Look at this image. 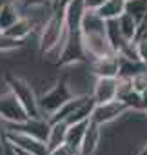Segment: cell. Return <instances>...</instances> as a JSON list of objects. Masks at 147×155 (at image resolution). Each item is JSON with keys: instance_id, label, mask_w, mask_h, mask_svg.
<instances>
[{"instance_id": "cell-25", "label": "cell", "mask_w": 147, "mask_h": 155, "mask_svg": "<svg viewBox=\"0 0 147 155\" xmlns=\"http://www.w3.org/2000/svg\"><path fill=\"white\" fill-rule=\"evenodd\" d=\"M124 102H125V106H127L129 110H133V111H145L143 97H142V93H138V91L129 93V95L124 99Z\"/></svg>"}, {"instance_id": "cell-4", "label": "cell", "mask_w": 147, "mask_h": 155, "mask_svg": "<svg viewBox=\"0 0 147 155\" xmlns=\"http://www.w3.org/2000/svg\"><path fill=\"white\" fill-rule=\"evenodd\" d=\"M80 40H82V48L86 51V57L89 60L116 53L113 49L105 31H80Z\"/></svg>"}, {"instance_id": "cell-15", "label": "cell", "mask_w": 147, "mask_h": 155, "mask_svg": "<svg viewBox=\"0 0 147 155\" xmlns=\"http://www.w3.org/2000/svg\"><path fill=\"white\" fill-rule=\"evenodd\" d=\"M20 17H22V13H20L18 4L8 0V2L2 6V9H0V31H8Z\"/></svg>"}, {"instance_id": "cell-33", "label": "cell", "mask_w": 147, "mask_h": 155, "mask_svg": "<svg viewBox=\"0 0 147 155\" xmlns=\"http://www.w3.org/2000/svg\"><path fill=\"white\" fill-rule=\"evenodd\" d=\"M4 137V131H2V126H0V139H2Z\"/></svg>"}, {"instance_id": "cell-9", "label": "cell", "mask_w": 147, "mask_h": 155, "mask_svg": "<svg viewBox=\"0 0 147 155\" xmlns=\"http://www.w3.org/2000/svg\"><path fill=\"white\" fill-rule=\"evenodd\" d=\"M64 8V18H65V26L69 29V33L80 31V24L86 13V4L84 0H69Z\"/></svg>"}, {"instance_id": "cell-21", "label": "cell", "mask_w": 147, "mask_h": 155, "mask_svg": "<svg viewBox=\"0 0 147 155\" xmlns=\"http://www.w3.org/2000/svg\"><path fill=\"white\" fill-rule=\"evenodd\" d=\"M118 60H120L118 77H129V79H133L134 75H138V73L147 69V64H143L142 60H133V58L120 57V55H118Z\"/></svg>"}, {"instance_id": "cell-16", "label": "cell", "mask_w": 147, "mask_h": 155, "mask_svg": "<svg viewBox=\"0 0 147 155\" xmlns=\"http://www.w3.org/2000/svg\"><path fill=\"white\" fill-rule=\"evenodd\" d=\"M116 22H118V28H120L122 35L125 37V40L127 42H134L136 40V35H138V26H140L138 20L125 11L124 15H120L116 18Z\"/></svg>"}, {"instance_id": "cell-11", "label": "cell", "mask_w": 147, "mask_h": 155, "mask_svg": "<svg viewBox=\"0 0 147 155\" xmlns=\"http://www.w3.org/2000/svg\"><path fill=\"white\" fill-rule=\"evenodd\" d=\"M91 69L96 77H118V69H120L118 53L93 58L91 60Z\"/></svg>"}, {"instance_id": "cell-23", "label": "cell", "mask_w": 147, "mask_h": 155, "mask_svg": "<svg viewBox=\"0 0 147 155\" xmlns=\"http://www.w3.org/2000/svg\"><path fill=\"white\" fill-rule=\"evenodd\" d=\"M125 11L129 15H133L140 24L147 15V0H127L125 2Z\"/></svg>"}, {"instance_id": "cell-34", "label": "cell", "mask_w": 147, "mask_h": 155, "mask_svg": "<svg viewBox=\"0 0 147 155\" xmlns=\"http://www.w3.org/2000/svg\"><path fill=\"white\" fill-rule=\"evenodd\" d=\"M53 2H55V6H58V2H60V0H53Z\"/></svg>"}, {"instance_id": "cell-6", "label": "cell", "mask_w": 147, "mask_h": 155, "mask_svg": "<svg viewBox=\"0 0 147 155\" xmlns=\"http://www.w3.org/2000/svg\"><path fill=\"white\" fill-rule=\"evenodd\" d=\"M86 51L82 48V40H80V31H75V33H69L67 38H65V44L62 48V53L56 60V64L60 66H69V64H77V62H82L86 60Z\"/></svg>"}, {"instance_id": "cell-13", "label": "cell", "mask_w": 147, "mask_h": 155, "mask_svg": "<svg viewBox=\"0 0 147 155\" xmlns=\"http://www.w3.org/2000/svg\"><path fill=\"white\" fill-rule=\"evenodd\" d=\"M87 99H89V95H75V97H71L64 106H60V108L49 117V122H60V120H65V122H67V119L75 113Z\"/></svg>"}, {"instance_id": "cell-27", "label": "cell", "mask_w": 147, "mask_h": 155, "mask_svg": "<svg viewBox=\"0 0 147 155\" xmlns=\"http://www.w3.org/2000/svg\"><path fill=\"white\" fill-rule=\"evenodd\" d=\"M134 48H136L138 58L143 64H147V40H134Z\"/></svg>"}, {"instance_id": "cell-24", "label": "cell", "mask_w": 147, "mask_h": 155, "mask_svg": "<svg viewBox=\"0 0 147 155\" xmlns=\"http://www.w3.org/2000/svg\"><path fill=\"white\" fill-rule=\"evenodd\" d=\"M22 40H15L11 38L8 33L0 31V53H8V51H15L18 48H22Z\"/></svg>"}, {"instance_id": "cell-12", "label": "cell", "mask_w": 147, "mask_h": 155, "mask_svg": "<svg viewBox=\"0 0 147 155\" xmlns=\"http://www.w3.org/2000/svg\"><path fill=\"white\" fill-rule=\"evenodd\" d=\"M100 137H102V126L98 122H95L93 119L89 120L87 124V130H86V135L82 139V144H80V155H93L100 144Z\"/></svg>"}, {"instance_id": "cell-18", "label": "cell", "mask_w": 147, "mask_h": 155, "mask_svg": "<svg viewBox=\"0 0 147 155\" xmlns=\"http://www.w3.org/2000/svg\"><path fill=\"white\" fill-rule=\"evenodd\" d=\"M91 119L87 120H80V122H75V124H69L67 128V137H65V142L69 146H73L75 150H80V144H82V139L86 135V130H87V124H89ZM80 153V151H78Z\"/></svg>"}, {"instance_id": "cell-31", "label": "cell", "mask_w": 147, "mask_h": 155, "mask_svg": "<svg viewBox=\"0 0 147 155\" xmlns=\"http://www.w3.org/2000/svg\"><path fill=\"white\" fill-rule=\"evenodd\" d=\"M15 151H17V155H36V153H33V151L22 150V148H17V146H15Z\"/></svg>"}, {"instance_id": "cell-3", "label": "cell", "mask_w": 147, "mask_h": 155, "mask_svg": "<svg viewBox=\"0 0 147 155\" xmlns=\"http://www.w3.org/2000/svg\"><path fill=\"white\" fill-rule=\"evenodd\" d=\"M71 97H75L71 86L67 84V81H56L55 86L51 90H47L42 97H38V106H40V113L42 117H45L49 120V117L60 108L64 106Z\"/></svg>"}, {"instance_id": "cell-17", "label": "cell", "mask_w": 147, "mask_h": 155, "mask_svg": "<svg viewBox=\"0 0 147 155\" xmlns=\"http://www.w3.org/2000/svg\"><path fill=\"white\" fill-rule=\"evenodd\" d=\"M105 35H107V38H109V42H111V46H113V49H114L116 53L122 51V49L129 44V42L125 40V37L122 35L116 18H113V20H105Z\"/></svg>"}, {"instance_id": "cell-22", "label": "cell", "mask_w": 147, "mask_h": 155, "mask_svg": "<svg viewBox=\"0 0 147 155\" xmlns=\"http://www.w3.org/2000/svg\"><path fill=\"white\" fill-rule=\"evenodd\" d=\"M95 106H96V102H95V99H93V95L73 113L69 119H67V124H75V122H80V120H87V119H91V115H93V110H95Z\"/></svg>"}, {"instance_id": "cell-20", "label": "cell", "mask_w": 147, "mask_h": 155, "mask_svg": "<svg viewBox=\"0 0 147 155\" xmlns=\"http://www.w3.org/2000/svg\"><path fill=\"white\" fill-rule=\"evenodd\" d=\"M35 29V24L29 20V18H26V17H20L8 31H4V33H8L11 38H15V40H26L29 35H31V31Z\"/></svg>"}, {"instance_id": "cell-1", "label": "cell", "mask_w": 147, "mask_h": 155, "mask_svg": "<svg viewBox=\"0 0 147 155\" xmlns=\"http://www.w3.org/2000/svg\"><path fill=\"white\" fill-rule=\"evenodd\" d=\"M40 38H38V48L44 55L49 53H56V57H60L62 48L65 44V38L69 35V29L65 26V18H64V8L56 6L53 15L40 26ZM58 60V58H56Z\"/></svg>"}, {"instance_id": "cell-29", "label": "cell", "mask_w": 147, "mask_h": 155, "mask_svg": "<svg viewBox=\"0 0 147 155\" xmlns=\"http://www.w3.org/2000/svg\"><path fill=\"white\" fill-rule=\"evenodd\" d=\"M107 2V0H84V4H86V9H98L100 6H104Z\"/></svg>"}, {"instance_id": "cell-30", "label": "cell", "mask_w": 147, "mask_h": 155, "mask_svg": "<svg viewBox=\"0 0 147 155\" xmlns=\"http://www.w3.org/2000/svg\"><path fill=\"white\" fill-rule=\"evenodd\" d=\"M136 40H147V20L140 22V26H138V35H136Z\"/></svg>"}, {"instance_id": "cell-5", "label": "cell", "mask_w": 147, "mask_h": 155, "mask_svg": "<svg viewBox=\"0 0 147 155\" xmlns=\"http://www.w3.org/2000/svg\"><path fill=\"white\" fill-rule=\"evenodd\" d=\"M4 137L17 148H22V150H27V151H33L36 155H49V150H47V144L45 140L42 139H36L26 131H17V130H4Z\"/></svg>"}, {"instance_id": "cell-19", "label": "cell", "mask_w": 147, "mask_h": 155, "mask_svg": "<svg viewBox=\"0 0 147 155\" xmlns=\"http://www.w3.org/2000/svg\"><path fill=\"white\" fill-rule=\"evenodd\" d=\"M125 2H127V0H107L104 6H100V8L96 9V13H98L104 20L118 18L120 15L125 13Z\"/></svg>"}, {"instance_id": "cell-2", "label": "cell", "mask_w": 147, "mask_h": 155, "mask_svg": "<svg viewBox=\"0 0 147 155\" xmlns=\"http://www.w3.org/2000/svg\"><path fill=\"white\" fill-rule=\"evenodd\" d=\"M6 84L9 88V91L18 99V102L22 104V108L26 110L27 117L29 119H40L42 113H40V106H38V97L33 90V86L22 79V77H15V75H9L6 79Z\"/></svg>"}, {"instance_id": "cell-10", "label": "cell", "mask_w": 147, "mask_h": 155, "mask_svg": "<svg viewBox=\"0 0 147 155\" xmlns=\"http://www.w3.org/2000/svg\"><path fill=\"white\" fill-rule=\"evenodd\" d=\"M93 99L96 104L116 99V77H96Z\"/></svg>"}, {"instance_id": "cell-32", "label": "cell", "mask_w": 147, "mask_h": 155, "mask_svg": "<svg viewBox=\"0 0 147 155\" xmlns=\"http://www.w3.org/2000/svg\"><path fill=\"white\" fill-rule=\"evenodd\" d=\"M67 2H69V0H60V2H58V6H65Z\"/></svg>"}, {"instance_id": "cell-35", "label": "cell", "mask_w": 147, "mask_h": 155, "mask_svg": "<svg viewBox=\"0 0 147 155\" xmlns=\"http://www.w3.org/2000/svg\"><path fill=\"white\" fill-rule=\"evenodd\" d=\"M9 2H20V0H9Z\"/></svg>"}, {"instance_id": "cell-8", "label": "cell", "mask_w": 147, "mask_h": 155, "mask_svg": "<svg viewBox=\"0 0 147 155\" xmlns=\"http://www.w3.org/2000/svg\"><path fill=\"white\" fill-rule=\"evenodd\" d=\"M125 111H129V108L125 106V102L120 101V99H113V101H109V102H100V104H96L95 110H93L91 119H93L95 122H98L100 126H104V124L113 122L114 119H118V117L124 115Z\"/></svg>"}, {"instance_id": "cell-26", "label": "cell", "mask_w": 147, "mask_h": 155, "mask_svg": "<svg viewBox=\"0 0 147 155\" xmlns=\"http://www.w3.org/2000/svg\"><path fill=\"white\" fill-rule=\"evenodd\" d=\"M133 88H134V91H138V93L147 91V69L133 77Z\"/></svg>"}, {"instance_id": "cell-14", "label": "cell", "mask_w": 147, "mask_h": 155, "mask_svg": "<svg viewBox=\"0 0 147 155\" xmlns=\"http://www.w3.org/2000/svg\"><path fill=\"white\" fill-rule=\"evenodd\" d=\"M67 128H69V124H67L65 120H60V122H51V128H49V135H47V140H45L49 153H51L53 150H56L58 146L65 144Z\"/></svg>"}, {"instance_id": "cell-28", "label": "cell", "mask_w": 147, "mask_h": 155, "mask_svg": "<svg viewBox=\"0 0 147 155\" xmlns=\"http://www.w3.org/2000/svg\"><path fill=\"white\" fill-rule=\"evenodd\" d=\"M20 6H55L53 0H20Z\"/></svg>"}, {"instance_id": "cell-7", "label": "cell", "mask_w": 147, "mask_h": 155, "mask_svg": "<svg viewBox=\"0 0 147 155\" xmlns=\"http://www.w3.org/2000/svg\"><path fill=\"white\" fill-rule=\"evenodd\" d=\"M27 119L26 110L11 91L0 95V122H24Z\"/></svg>"}]
</instances>
